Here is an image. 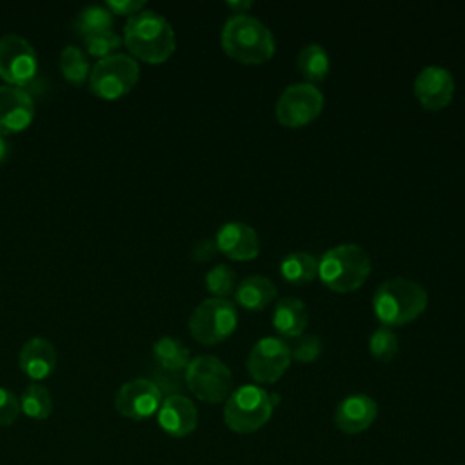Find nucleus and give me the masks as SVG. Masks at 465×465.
<instances>
[{
  "instance_id": "nucleus-1",
  "label": "nucleus",
  "mask_w": 465,
  "mask_h": 465,
  "mask_svg": "<svg viewBox=\"0 0 465 465\" xmlns=\"http://www.w3.org/2000/svg\"><path fill=\"white\" fill-rule=\"evenodd\" d=\"M122 40L131 56L147 64H162L176 49V36L171 24L151 9L127 18Z\"/></svg>"
},
{
  "instance_id": "nucleus-2",
  "label": "nucleus",
  "mask_w": 465,
  "mask_h": 465,
  "mask_svg": "<svg viewBox=\"0 0 465 465\" xmlns=\"http://www.w3.org/2000/svg\"><path fill=\"white\" fill-rule=\"evenodd\" d=\"M223 51L243 64H262L274 54L271 29L252 15L232 13L222 27Z\"/></svg>"
},
{
  "instance_id": "nucleus-3",
  "label": "nucleus",
  "mask_w": 465,
  "mask_h": 465,
  "mask_svg": "<svg viewBox=\"0 0 465 465\" xmlns=\"http://www.w3.org/2000/svg\"><path fill=\"white\" fill-rule=\"evenodd\" d=\"M372 307L383 325H403L418 318L427 307V291L414 280L396 276L378 285Z\"/></svg>"
},
{
  "instance_id": "nucleus-4",
  "label": "nucleus",
  "mask_w": 465,
  "mask_h": 465,
  "mask_svg": "<svg viewBox=\"0 0 465 465\" xmlns=\"http://www.w3.org/2000/svg\"><path fill=\"white\" fill-rule=\"evenodd\" d=\"M371 272V256L358 243H340L318 260L322 282L338 292L356 291Z\"/></svg>"
},
{
  "instance_id": "nucleus-5",
  "label": "nucleus",
  "mask_w": 465,
  "mask_h": 465,
  "mask_svg": "<svg viewBox=\"0 0 465 465\" xmlns=\"http://www.w3.org/2000/svg\"><path fill=\"white\" fill-rule=\"evenodd\" d=\"M272 407L267 391L256 385H242L227 398L223 421L232 432L249 434L269 421Z\"/></svg>"
},
{
  "instance_id": "nucleus-6",
  "label": "nucleus",
  "mask_w": 465,
  "mask_h": 465,
  "mask_svg": "<svg viewBox=\"0 0 465 465\" xmlns=\"http://www.w3.org/2000/svg\"><path fill=\"white\" fill-rule=\"evenodd\" d=\"M140 78V65L129 54H111L91 67L89 89L102 100H118L125 96Z\"/></svg>"
},
{
  "instance_id": "nucleus-7",
  "label": "nucleus",
  "mask_w": 465,
  "mask_h": 465,
  "mask_svg": "<svg viewBox=\"0 0 465 465\" xmlns=\"http://www.w3.org/2000/svg\"><path fill=\"white\" fill-rule=\"evenodd\" d=\"M185 383L189 391L205 403H222L232 392L231 369L216 356H196L185 367Z\"/></svg>"
},
{
  "instance_id": "nucleus-8",
  "label": "nucleus",
  "mask_w": 465,
  "mask_h": 465,
  "mask_svg": "<svg viewBox=\"0 0 465 465\" xmlns=\"http://www.w3.org/2000/svg\"><path fill=\"white\" fill-rule=\"evenodd\" d=\"M238 323L236 305L227 298L203 300L189 318V331L200 343H218L232 334Z\"/></svg>"
},
{
  "instance_id": "nucleus-9",
  "label": "nucleus",
  "mask_w": 465,
  "mask_h": 465,
  "mask_svg": "<svg viewBox=\"0 0 465 465\" xmlns=\"http://www.w3.org/2000/svg\"><path fill=\"white\" fill-rule=\"evenodd\" d=\"M38 58L33 45L18 35L0 36V78L7 85L24 87L36 76Z\"/></svg>"
},
{
  "instance_id": "nucleus-10",
  "label": "nucleus",
  "mask_w": 465,
  "mask_h": 465,
  "mask_svg": "<svg viewBox=\"0 0 465 465\" xmlns=\"http://www.w3.org/2000/svg\"><path fill=\"white\" fill-rule=\"evenodd\" d=\"M323 109V94L312 84H291L276 102L278 122L287 127H300L312 122Z\"/></svg>"
},
{
  "instance_id": "nucleus-11",
  "label": "nucleus",
  "mask_w": 465,
  "mask_h": 465,
  "mask_svg": "<svg viewBox=\"0 0 465 465\" xmlns=\"http://www.w3.org/2000/svg\"><path fill=\"white\" fill-rule=\"evenodd\" d=\"M291 363L289 345L276 336L258 340L247 358L249 374L260 383L276 381Z\"/></svg>"
},
{
  "instance_id": "nucleus-12",
  "label": "nucleus",
  "mask_w": 465,
  "mask_h": 465,
  "mask_svg": "<svg viewBox=\"0 0 465 465\" xmlns=\"http://www.w3.org/2000/svg\"><path fill=\"white\" fill-rule=\"evenodd\" d=\"M162 400V391L153 380L136 378L118 389L114 396V409L124 418L140 421L156 414Z\"/></svg>"
},
{
  "instance_id": "nucleus-13",
  "label": "nucleus",
  "mask_w": 465,
  "mask_h": 465,
  "mask_svg": "<svg viewBox=\"0 0 465 465\" xmlns=\"http://www.w3.org/2000/svg\"><path fill=\"white\" fill-rule=\"evenodd\" d=\"M454 76L441 65H427L414 78V94L418 102L430 111L449 105L454 96Z\"/></svg>"
},
{
  "instance_id": "nucleus-14",
  "label": "nucleus",
  "mask_w": 465,
  "mask_h": 465,
  "mask_svg": "<svg viewBox=\"0 0 465 465\" xmlns=\"http://www.w3.org/2000/svg\"><path fill=\"white\" fill-rule=\"evenodd\" d=\"M35 118V104L24 87L0 85V134L25 131Z\"/></svg>"
},
{
  "instance_id": "nucleus-15",
  "label": "nucleus",
  "mask_w": 465,
  "mask_h": 465,
  "mask_svg": "<svg viewBox=\"0 0 465 465\" xmlns=\"http://www.w3.org/2000/svg\"><path fill=\"white\" fill-rule=\"evenodd\" d=\"M156 414L162 430L173 438H183L191 434L198 425V411L194 403L183 394L165 396Z\"/></svg>"
},
{
  "instance_id": "nucleus-16",
  "label": "nucleus",
  "mask_w": 465,
  "mask_h": 465,
  "mask_svg": "<svg viewBox=\"0 0 465 465\" xmlns=\"http://www.w3.org/2000/svg\"><path fill=\"white\" fill-rule=\"evenodd\" d=\"M216 247L232 260H252L260 252V238L254 227L243 222H227L216 232Z\"/></svg>"
},
{
  "instance_id": "nucleus-17",
  "label": "nucleus",
  "mask_w": 465,
  "mask_h": 465,
  "mask_svg": "<svg viewBox=\"0 0 465 465\" xmlns=\"http://www.w3.org/2000/svg\"><path fill=\"white\" fill-rule=\"evenodd\" d=\"M378 405L367 394H351L343 398L334 411V423L345 434L367 430L376 420Z\"/></svg>"
},
{
  "instance_id": "nucleus-18",
  "label": "nucleus",
  "mask_w": 465,
  "mask_h": 465,
  "mask_svg": "<svg viewBox=\"0 0 465 465\" xmlns=\"http://www.w3.org/2000/svg\"><path fill=\"white\" fill-rule=\"evenodd\" d=\"M58 363V352L54 349V345L40 336H35L31 340H27L18 354V365L22 369V372L35 380H45L49 378Z\"/></svg>"
},
{
  "instance_id": "nucleus-19",
  "label": "nucleus",
  "mask_w": 465,
  "mask_h": 465,
  "mask_svg": "<svg viewBox=\"0 0 465 465\" xmlns=\"http://www.w3.org/2000/svg\"><path fill=\"white\" fill-rule=\"evenodd\" d=\"M305 303L296 296H283L278 300L272 312L274 329L285 338H298L307 327Z\"/></svg>"
},
{
  "instance_id": "nucleus-20",
  "label": "nucleus",
  "mask_w": 465,
  "mask_h": 465,
  "mask_svg": "<svg viewBox=\"0 0 465 465\" xmlns=\"http://www.w3.org/2000/svg\"><path fill=\"white\" fill-rule=\"evenodd\" d=\"M276 296V285L262 276V274H251L245 276L234 289L236 302L251 311H260L267 307Z\"/></svg>"
},
{
  "instance_id": "nucleus-21",
  "label": "nucleus",
  "mask_w": 465,
  "mask_h": 465,
  "mask_svg": "<svg viewBox=\"0 0 465 465\" xmlns=\"http://www.w3.org/2000/svg\"><path fill=\"white\" fill-rule=\"evenodd\" d=\"M153 356L160 369L167 372H178L185 369L191 361V352L187 345L173 336H162L160 340H156V343L153 345Z\"/></svg>"
},
{
  "instance_id": "nucleus-22",
  "label": "nucleus",
  "mask_w": 465,
  "mask_h": 465,
  "mask_svg": "<svg viewBox=\"0 0 465 465\" xmlns=\"http://www.w3.org/2000/svg\"><path fill=\"white\" fill-rule=\"evenodd\" d=\"M280 271L287 282L294 285H303L316 278L318 260L305 251H292L282 258Z\"/></svg>"
},
{
  "instance_id": "nucleus-23",
  "label": "nucleus",
  "mask_w": 465,
  "mask_h": 465,
  "mask_svg": "<svg viewBox=\"0 0 465 465\" xmlns=\"http://www.w3.org/2000/svg\"><path fill=\"white\" fill-rule=\"evenodd\" d=\"M296 67L307 84L320 82L329 74L331 60L327 51L320 44H307L296 56Z\"/></svg>"
},
{
  "instance_id": "nucleus-24",
  "label": "nucleus",
  "mask_w": 465,
  "mask_h": 465,
  "mask_svg": "<svg viewBox=\"0 0 465 465\" xmlns=\"http://www.w3.org/2000/svg\"><path fill=\"white\" fill-rule=\"evenodd\" d=\"M109 29H113V15L105 5H89L82 9L73 22V31L82 40Z\"/></svg>"
},
{
  "instance_id": "nucleus-25",
  "label": "nucleus",
  "mask_w": 465,
  "mask_h": 465,
  "mask_svg": "<svg viewBox=\"0 0 465 465\" xmlns=\"http://www.w3.org/2000/svg\"><path fill=\"white\" fill-rule=\"evenodd\" d=\"M18 400H20V411L33 420H45L53 412L51 392L45 385L38 381L29 383Z\"/></svg>"
},
{
  "instance_id": "nucleus-26",
  "label": "nucleus",
  "mask_w": 465,
  "mask_h": 465,
  "mask_svg": "<svg viewBox=\"0 0 465 465\" xmlns=\"http://www.w3.org/2000/svg\"><path fill=\"white\" fill-rule=\"evenodd\" d=\"M60 71L69 84L84 85L89 82L91 64L80 47L67 45L60 53Z\"/></svg>"
},
{
  "instance_id": "nucleus-27",
  "label": "nucleus",
  "mask_w": 465,
  "mask_h": 465,
  "mask_svg": "<svg viewBox=\"0 0 465 465\" xmlns=\"http://www.w3.org/2000/svg\"><path fill=\"white\" fill-rule=\"evenodd\" d=\"M205 285L207 291L214 294V298H225L236 289V272L225 263H216L207 271Z\"/></svg>"
},
{
  "instance_id": "nucleus-28",
  "label": "nucleus",
  "mask_w": 465,
  "mask_h": 465,
  "mask_svg": "<svg viewBox=\"0 0 465 465\" xmlns=\"http://www.w3.org/2000/svg\"><path fill=\"white\" fill-rule=\"evenodd\" d=\"M369 351L378 361H391L398 352V336L387 325L378 327L369 338Z\"/></svg>"
},
{
  "instance_id": "nucleus-29",
  "label": "nucleus",
  "mask_w": 465,
  "mask_h": 465,
  "mask_svg": "<svg viewBox=\"0 0 465 465\" xmlns=\"http://www.w3.org/2000/svg\"><path fill=\"white\" fill-rule=\"evenodd\" d=\"M84 44H85V49L91 56L102 60V58H107L111 54H116V51L120 49L124 40H122L120 35H116L113 29H109V31L94 33V35L84 38Z\"/></svg>"
},
{
  "instance_id": "nucleus-30",
  "label": "nucleus",
  "mask_w": 465,
  "mask_h": 465,
  "mask_svg": "<svg viewBox=\"0 0 465 465\" xmlns=\"http://www.w3.org/2000/svg\"><path fill=\"white\" fill-rule=\"evenodd\" d=\"M291 358H294L300 363L314 361L322 352V341L316 334H300L294 338V343L289 345Z\"/></svg>"
},
{
  "instance_id": "nucleus-31",
  "label": "nucleus",
  "mask_w": 465,
  "mask_h": 465,
  "mask_svg": "<svg viewBox=\"0 0 465 465\" xmlns=\"http://www.w3.org/2000/svg\"><path fill=\"white\" fill-rule=\"evenodd\" d=\"M20 400L9 389L0 387V427H7L20 416Z\"/></svg>"
},
{
  "instance_id": "nucleus-32",
  "label": "nucleus",
  "mask_w": 465,
  "mask_h": 465,
  "mask_svg": "<svg viewBox=\"0 0 465 465\" xmlns=\"http://www.w3.org/2000/svg\"><path fill=\"white\" fill-rule=\"evenodd\" d=\"M105 7L111 11V15H120V16H134L136 13L143 11L145 7V2L142 0H111L105 4Z\"/></svg>"
},
{
  "instance_id": "nucleus-33",
  "label": "nucleus",
  "mask_w": 465,
  "mask_h": 465,
  "mask_svg": "<svg viewBox=\"0 0 465 465\" xmlns=\"http://www.w3.org/2000/svg\"><path fill=\"white\" fill-rule=\"evenodd\" d=\"M218 252V247H216V242L214 240H209V238H203V240H200V242H196L194 243V247H193V258L196 260V262H200V263H203V262H207V260H211V258H214V254Z\"/></svg>"
},
{
  "instance_id": "nucleus-34",
  "label": "nucleus",
  "mask_w": 465,
  "mask_h": 465,
  "mask_svg": "<svg viewBox=\"0 0 465 465\" xmlns=\"http://www.w3.org/2000/svg\"><path fill=\"white\" fill-rule=\"evenodd\" d=\"M227 5L231 9H234V13H247V9L252 5V2H227Z\"/></svg>"
},
{
  "instance_id": "nucleus-35",
  "label": "nucleus",
  "mask_w": 465,
  "mask_h": 465,
  "mask_svg": "<svg viewBox=\"0 0 465 465\" xmlns=\"http://www.w3.org/2000/svg\"><path fill=\"white\" fill-rule=\"evenodd\" d=\"M7 151H9V149H7V142H5V136H2V134H0V163H2V162L7 158Z\"/></svg>"
}]
</instances>
